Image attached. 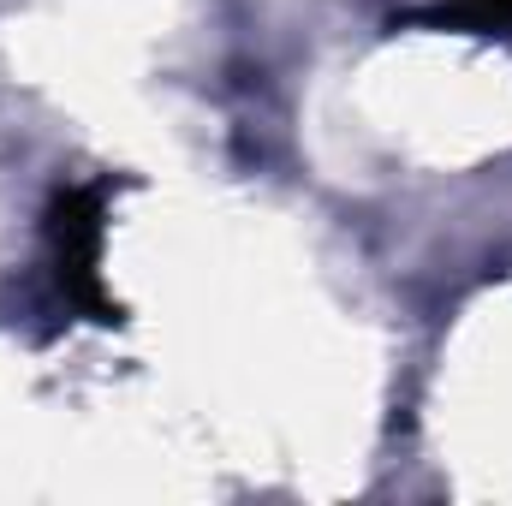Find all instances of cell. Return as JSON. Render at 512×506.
Returning a JSON list of instances; mask_svg holds the SVG:
<instances>
[{
  "instance_id": "cell-1",
  "label": "cell",
  "mask_w": 512,
  "mask_h": 506,
  "mask_svg": "<svg viewBox=\"0 0 512 506\" xmlns=\"http://www.w3.org/2000/svg\"><path fill=\"white\" fill-rule=\"evenodd\" d=\"M102 239H108V197L102 185H72L48 209V262L60 280V298L96 322H120V304L102 292Z\"/></svg>"
},
{
  "instance_id": "cell-2",
  "label": "cell",
  "mask_w": 512,
  "mask_h": 506,
  "mask_svg": "<svg viewBox=\"0 0 512 506\" xmlns=\"http://www.w3.org/2000/svg\"><path fill=\"white\" fill-rule=\"evenodd\" d=\"M441 24H477V30H501L512 36V0H441V12H429Z\"/></svg>"
}]
</instances>
